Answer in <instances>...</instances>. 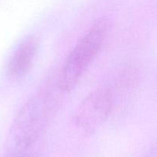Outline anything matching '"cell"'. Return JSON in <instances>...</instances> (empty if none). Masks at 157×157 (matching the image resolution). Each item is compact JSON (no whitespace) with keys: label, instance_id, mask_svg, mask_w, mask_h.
<instances>
[{"label":"cell","instance_id":"obj_3","mask_svg":"<svg viewBox=\"0 0 157 157\" xmlns=\"http://www.w3.org/2000/svg\"><path fill=\"white\" fill-rule=\"evenodd\" d=\"M113 90L99 88L93 90L80 102L73 115V122L86 133H93L108 120L115 107Z\"/></svg>","mask_w":157,"mask_h":157},{"label":"cell","instance_id":"obj_1","mask_svg":"<svg viewBox=\"0 0 157 157\" xmlns=\"http://www.w3.org/2000/svg\"><path fill=\"white\" fill-rule=\"evenodd\" d=\"M58 78H50L27 100L14 121L9 153H36L35 144L52 121L63 94Z\"/></svg>","mask_w":157,"mask_h":157},{"label":"cell","instance_id":"obj_4","mask_svg":"<svg viewBox=\"0 0 157 157\" xmlns=\"http://www.w3.org/2000/svg\"><path fill=\"white\" fill-rule=\"evenodd\" d=\"M37 50V41L35 38H29L21 44L11 57L7 67L9 78L19 79L27 74L32 66Z\"/></svg>","mask_w":157,"mask_h":157},{"label":"cell","instance_id":"obj_2","mask_svg":"<svg viewBox=\"0 0 157 157\" xmlns=\"http://www.w3.org/2000/svg\"><path fill=\"white\" fill-rule=\"evenodd\" d=\"M109 30L105 18L96 20L70 52L58 75V83L64 94L74 90L83 74L101 48Z\"/></svg>","mask_w":157,"mask_h":157},{"label":"cell","instance_id":"obj_5","mask_svg":"<svg viewBox=\"0 0 157 157\" xmlns=\"http://www.w3.org/2000/svg\"><path fill=\"white\" fill-rule=\"evenodd\" d=\"M143 157H157V143L150 147Z\"/></svg>","mask_w":157,"mask_h":157}]
</instances>
